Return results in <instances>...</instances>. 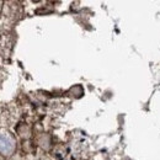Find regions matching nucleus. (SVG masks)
I'll list each match as a JSON object with an SVG mask.
<instances>
[{
    "mask_svg": "<svg viewBox=\"0 0 160 160\" xmlns=\"http://www.w3.org/2000/svg\"><path fill=\"white\" fill-rule=\"evenodd\" d=\"M0 149H1V155L2 157H11L15 150H16V139L15 137L8 132V131H2L1 136H0Z\"/></svg>",
    "mask_w": 160,
    "mask_h": 160,
    "instance_id": "nucleus-1",
    "label": "nucleus"
},
{
    "mask_svg": "<svg viewBox=\"0 0 160 160\" xmlns=\"http://www.w3.org/2000/svg\"><path fill=\"white\" fill-rule=\"evenodd\" d=\"M37 145L43 150H49L52 147V137L48 133H42L37 137Z\"/></svg>",
    "mask_w": 160,
    "mask_h": 160,
    "instance_id": "nucleus-2",
    "label": "nucleus"
},
{
    "mask_svg": "<svg viewBox=\"0 0 160 160\" xmlns=\"http://www.w3.org/2000/svg\"><path fill=\"white\" fill-rule=\"evenodd\" d=\"M16 133L19 134V137L22 138V139H30L31 138V134H32L31 127L27 123H20V124H18Z\"/></svg>",
    "mask_w": 160,
    "mask_h": 160,
    "instance_id": "nucleus-3",
    "label": "nucleus"
},
{
    "mask_svg": "<svg viewBox=\"0 0 160 160\" xmlns=\"http://www.w3.org/2000/svg\"><path fill=\"white\" fill-rule=\"evenodd\" d=\"M68 94L72 96V98H74V99H80L82 95H84V88L81 86V85H74V86H72L70 89H69V91H68Z\"/></svg>",
    "mask_w": 160,
    "mask_h": 160,
    "instance_id": "nucleus-4",
    "label": "nucleus"
},
{
    "mask_svg": "<svg viewBox=\"0 0 160 160\" xmlns=\"http://www.w3.org/2000/svg\"><path fill=\"white\" fill-rule=\"evenodd\" d=\"M36 160H52V159L48 158V157H40V158H37Z\"/></svg>",
    "mask_w": 160,
    "mask_h": 160,
    "instance_id": "nucleus-5",
    "label": "nucleus"
}]
</instances>
